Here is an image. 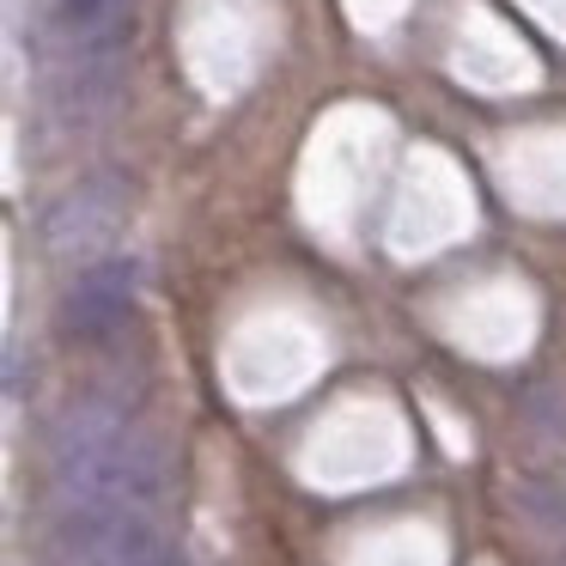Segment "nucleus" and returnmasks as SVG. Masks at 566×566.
I'll use <instances>...</instances> for the list:
<instances>
[{"mask_svg":"<svg viewBox=\"0 0 566 566\" xmlns=\"http://www.w3.org/2000/svg\"><path fill=\"white\" fill-rule=\"evenodd\" d=\"M135 566H184V560H177V554H159V548H153V554H140Z\"/></svg>","mask_w":566,"mask_h":566,"instance_id":"20e7f679","label":"nucleus"},{"mask_svg":"<svg viewBox=\"0 0 566 566\" xmlns=\"http://www.w3.org/2000/svg\"><path fill=\"white\" fill-rule=\"evenodd\" d=\"M104 7H116V0H62V19H67V25H92Z\"/></svg>","mask_w":566,"mask_h":566,"instance_id":"7ed1b4c3","label":"nucleus"},{"mask_svg":"<svg viewBox=\"0 0 566 566\" xmlns=\"http://www.w3.org/2000/svg\"><path fill=\"white\" fill-rule=\"evenodd\" d=\"M116 220H123V189H116L111 177H92V184L67 189L50 208L43 244H50L55 256H86V250H98L104 238L116 232Z\"/></svg>","mask_w":566,"mask_h":566,"instance_id":"f257e3e1","label":"nucleus"},{"mask_svg":"<svg viewBox=\"0 0 566 566\" xmlns=\"http://www.w3.org/2000/svg\"><path fill=\"white\" fill-rule=\"evenodd\" d=\"M135 286H140V269L135 262H98V269H86L74 286L62 293V323L74 335H104L116 329V323L128 317V305H135Z\"/></svg>","mask_w":566,"mask_h":566,"instance_id":"f03ea898","label":"nucleus"}]
</instances>
